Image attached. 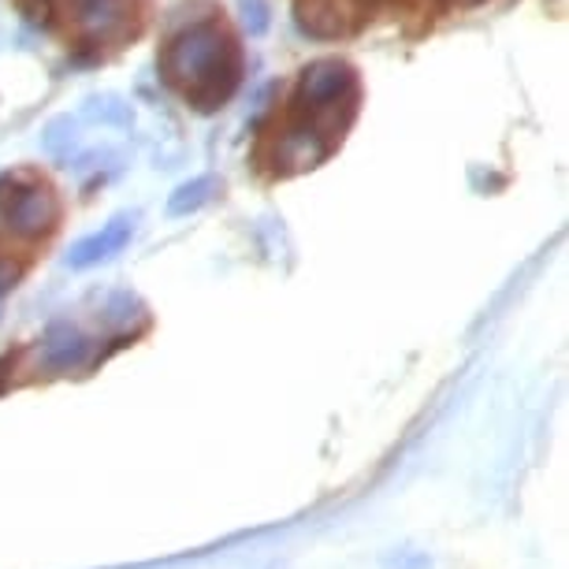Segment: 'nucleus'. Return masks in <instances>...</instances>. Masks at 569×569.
Masks as SVG:
<instances>
[{
  "label": "nucleus",
  "mask_w": 569,
  "mask_h": 569,
  "mask_svg": "<svg viewBox=\"0 0 569 569\" xmlns=\"http://www.w3.org/2000/svg\"><path fill=\"white\" fill-rule=\"evenodd\" d=\"M160 68H164V79L182 90V98L198 112H212L239 90L242 52L223 27L198 23L171 38Z\"/></svg>",
  "instance_id": "f257e3e1"
},
{
  "label": "nucleus",
  "mask_w": 569,
  "mask_h": 569,
  "mask_svg": "<svg viewBox=\"0 0 569 569\" xmlns=\"http://www.w3.org/2000/svg\"><path fill=\"white\" fill-rule=\"evenodd\" d=\"M295 104L328 142H336L339 131H347V123L353 120V109H358V74L342 60L309 63L302 79H298Z\"/></svg>",
  "instance_id": "f03ea898"
},
{
  "label": "nucleus",
  "mask_w": 569,
  "mask_h": 569,
  "mask_svg": "<svg viewBox=\"0 0 569 569\" xmlns=\"http://www.w3.org/2000/svg\"><path fill=\"white\" fill-rule=\"evenodd\" d=\"M60 198L49 182L38 179H0V223L16 239H41L57 228Z\"/></svg>",
  "instance_id": "7ed1b4c3"
},
{
  "label": "nucleus",
  "mask_w": 569,
  "mask_h": 569,
  "mask_svg": "<svg viewBox=\"0 0 569 569\" xmlns=\"http://www.w3.org/2000/svg\"><path fill=\"white\" fill-rule=\"evenodd\" d=\"M60 16H68L86 38L101 41L123 27L127 0H49Z\"/></svg>",
  "instance_id": "20e7f679"
},
{
  "label": "nucleus",
  "mask_w": 569,
  "mask_h": 569,
  "mask_svg": "<svg viewBox=\"0 0 569 569\" xmlns=\"http://www.w3.org/2000/svg\"><path fill=\"white\" fill-rule=\"evenodd\" d=\"M331 153V142L325 134L317 131L313 123L302 120L298 127H291L276 146V168L279 171H306V168H317L320 160Z\"/></svg>",
  "instance_id": "39448f33"
},
{
  "label": "nucleus",
  "mask_w": 569,
  "mask_h": 569,
  "mask_svg": "<svg viewBox=\"0 0 569 569\" xmlns=\"http://www.w3.org/2000/svg\"><path fill=\"white\" fill-rule=\"evenodd\" d=\"M131 228H134V217H116L109 228H101L98 234H90V239L74 242L71 253H68V264L71 268H90L98 261H109L112 253H120L127 239H131Z\"/></svg>",
  "instance_id": "423d86ee"
},
{
  "label": "nucleus",
  "mask_w": 569,
  "mask_h": 569,
  "mask_svg": "<svg viewBox=\"0 0 569 569\" xmlns=\"http://www.w3.org/2000/svg\"><path fill=\"white\" fill-rule=\"evenodd\" d=\"M298 27L313 38H339L347 34V8L339 0H302L298 4Z\"/></svg>",
  "instance_id": "0eeeda50"
},
{
  "label": "nucleus",
  "mask_w": 569,
  "mask_h": 569,
  "mask_svg": "<svg viewBox=\"0 0 569 569\" xmlns=\"http://www.w3.org/2000/svg\"><path fill=\"white\" fill-rule=\"evenodd\" d=\"M212 194H217V179L198 176V179L176 187V194L168 198V212H171V217H190V212H198L201 206H209Z\"/></svg>",
  "instance_id": "6e6552de"
},
{
  "label": "nucleus",
  "mask_w": 569,
  "mask_h": 569,
  "mask_svg": "<svg viewBox=\"0 0 569 569\" xmlns=\"http://www.w3.org/2000/svg\"><path fill=\"white\" fill-rule=\"evenodd\" d=\"M86 353V339L74 328H52L46 339V358L57 369H68V365H79Z\"/></svg>",
  "instance_id": "1a4fd4ad"
},
{
  "label": "nucleus",
  "mask_w": 569,
  "mask_h": 569,
  "mask_svg": "<svg viewBox=\"0 0 569 569\" xmlns=\"http://www.w3.org/2000/svg\"><path fill=\"white\" fill-rule=\"evenodd\" d=\"M79 146V134H74V123L68 116H60V120H52L46 131H41V149H46L49 157H71V149Z\"/></svg>",
  "instance_id": "9d476101"
},
{
  "label": "nucleus",
  "mask_w": 569,
  "mask_h": 569,
  "mask_svg": "<svg viewBox=\"0 0 569 569\" xmlns=\"http://www.w3.org/2000/svg\"><path fill=\"white\" fill-rule=\"evenodd\" d=\"M86 116L98 123H112V127H127L131 123V104L116 93H101V98H90L86 101Z\"/></svg>",
  "instance_id": "9b49d317"
},
{
  "label": "nucleus",
  "mask_w": 569,
  "mask_h": 569,
  "mask_svg": "<svg viewBox=\"0 0 569 569\" xmlns=\"http://www.w3.org/2000/svg\"><path fill=\"white\" fill-rule=\"evenodd\" d=\"M239 19H242L246 34L261 38L268 23H272V8H268V0H239Z\"/></svg>",
  "instance_id": "f8f14e48"
},
{
  "label": "nucleus",
  "mask_w": 569,
  "mask_h": 569,
  "mask_svg": "<svg viewBox=\"0 0 569 569\" xmlns=\"http://www.w3.org/2000/svg\"><path fill=\"white\" fill-rule=\"evenodd\" d=\"M16 279H19V268L12 264V261H4L0 257V295H8L16 287Z\"/></svg>",
  "instance_id": "ddd939ff"
},
{
  "label": "nucleus",
  "mask_w": 569,
  "mask_h": 569,
  "mask_svg": "<svg viewBox=\"0 0 569 569\" xmlns=\"http://www.w3.org/2000/svg\"><path fill=\"white\" fill-rule=\"evenodd\" d=\"M447 4H455V8H477V4H485V0H447Z\"/></svg>",
  "instance_id": "4468645a"
},
{
  "label": "nucleus",
  "mask_w": 569,
  "mask_h": 569,
  "mask_svg": "<svg viewBox=\"0 0 569 569\" xmlns=\"http://www.w3.org/2000/svg\"><path fill=\"white\" fill-rule=\"evenodd\" d=\"M41 4H49V0H41Z\"/></svg>",
  "instance_id": "2eb2a0df"
}]
</instances>
